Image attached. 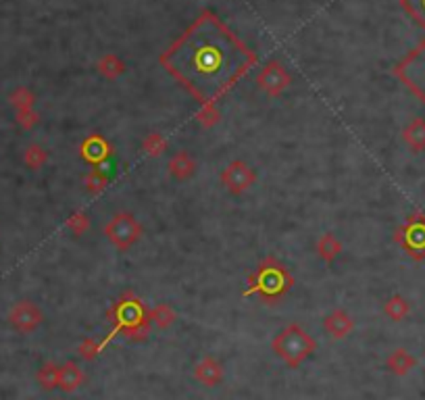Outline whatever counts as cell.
Instances as JSON below:
<instances>
[{
  "label": "cell",
  "mask_w": 425,
  "mask_h": 400,
  "mask_svg": "<svg viewBox=\"0 0 425 400\" xmlns=\"http://www.w3.org/2000/svg\"><path fill=\"white\" fill-rule=\"evenodd\" d=\"M9 319H11V323H13L17 329L29 332V329L40 321V313L36 311L34 304H29V302H19V304H15V307L11 309Z\"/></svg>",
  "instance_id": "obj_3"
},
{
  "label": "cell",
  "mask_w": 425,
  "mask_h": 400,
  "mask_svg": "<svg viewBox=\"0 0 425 400\" xmlns=\"http://www.w3.org/2000/svg\"><path fill=\"white\" fill-rule=\"evenodd\" d=\"M255 61V53L209 11L160 56V65L203 105L225 94Z\"/></svg>",
  "instance_id": "obj_1"
},
{
  "label": "cell",
  "mask_w": 425,
  "mask_h": 400,
  "mask_svg": "<svg viewBox=\"0 0 425 400\" xmlns=\"http://www.w3.org/2000/svg\"><path fill=\"white\" fill-rule=\"evenodd\" d=\"M404 9L409 11V15L425 27V0H402Z\"/></svg>",
  "instance_id": "obj_4"
},
{
  "label": "cell",
  "mask_w": 425,
  "mask_h": 400,
  "mask_svg": "<svg viewBox=\"0 0 425 400\" xmlns=\"http://www.w3.org/2000/svg\"><path fill=\"white\" fill-rule=\"evenodd\" d=\"M396 76L425 105V40L396 65Z\"/></svg>",
  "instance_id": "obj_2"
}]
</instances>
